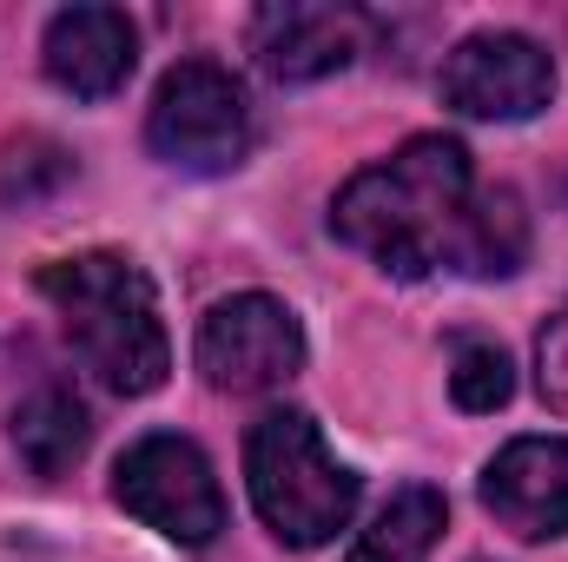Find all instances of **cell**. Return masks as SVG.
<instances>
[{
	"label": "cell",
	"mask_w": 568,
	"mask_h": 562,
	"mask_svg": "<svg viewBox=\"0 0 568 562\" xmlns=\"http://www.w3.org/2000/svg\"><path fill=\"white\" fill-rule=\"evenodd\" d=\"M476 192L483 185L469 172V152L443 133H424L337 192L331 232L351 252H364L371 265H384L390 279L463 272Z\"/></svg>",
	"instance_id": "1"
},
{
	"label": "cell",
	"mask_w": 568,
	"mask_h": 562,
	"mask_svg": "<svg viewBox=\"0 0 568 562\" xmlns=\"http://www.w3.org/2000/svg\"><path fill=\"white\" fill-rule=\"evenodd\" d=\"M47 304L60 311L80 364L120 391V398H145L165 384L172 371V344H165V324H159V298L152 279L126 252H80V259H60L40 272Z\"/></svg>",
	"instance_id": "2"
},
{
	"label": "cell",
	"mask_w": 568,
	"mask_h": 562,
	"mask_svg": "<svg viewBox=\"0 0 568 562\" xmlns=\"http://www.w3.org/2000/svg\"><path fill=\"white\" fill-rule=\"evenodd\" d=\"M245 483L265 530L291 550H317L357 516V476L324 450V430L304 411H265L252 423Z\"/></svg>",
	"instance_id": "3"
},
{
	"label": "cell",
	"mask_w": 568,
	"mask_h": 562,
	"mask_svg": "<svg viewBox=\"0 0 568 562\" xmlns=\"http://www.w3.org/2000/svg\"><path fill=\"white\" fill-rule=\"evenodd\" d=\"M145 140L165 165L179 172H232L245 165L252 152V107H245V87L212 67V60H179L159 93H152V113H145Z\"/></svg>",
	"instance_id": "4"
},
{
	"label": "cell",
	"mask_w": 568,
	"mask_h": 562,
	"mask_svg": "<svg viewBox=\"0 0 568 562\" xmlns=\"http://www.w3.org/2000/svg\"><path fill=\"white\" fill-rule=\"evenodd\" d=\"M113 503L179 550H205L225 530V496L192 436H140L113 463Z\"/></svg>",
	"instance_id": "5"
},
{
	"label": "cell",
	"mask_w": 568,
	"mask_h": 562,
	"mask_svg": "<svg viewBox=\"0 0 568 562\" xmlns=\"http://www.w3.org/2000/svg\"><path fill=\"white\" fill-rule=\"evenodd\" d=\"M199 371L212 391H278L304 371V324L272 291H239L199 324Z\"/></svg>",
	"instance_id": "6"
},
{
	"label": "cell",
	"mask_w": 568,
	"mask_h": 562,
	"mask_svg": "<svg viewBox=\"0 0 568 562\" xmlns=\"http://www.w3.org/2000/svg\"><path fill=\"white\" fill-rule=\"evenodd\" d=\"M443 100L469 120H529L556 100V60L529 33H469L443 60Z\"/></svg>",
	"instance_id": "7"
},
{
	"label": "cell",
	"mask_w": 568,
	"mask_h": 562,
	"mask_svg": "<svg viewBox=\"0 0 568 562\" xmlns=\"http://www.w3.org/2000/svg\"><path fill=\"white\" fill-rule=\"evenodd\" d=\"M483 510L529 543L568 536V436H516L496 450L483 470Z\"/></svg>",
	"instance_id": "8"
},
{
	"label": "cell",
	"mask_w": 568,
	"mask_h": 562,
	"mask_svg": "<svg viewBox=\"0 0 568 562\" xmlns=\"http://www.w3.org/2000/svg\"><path fill=\"white\" fill-rule=\"evenodd\" d=\"M252 53H258V67H265L272 80L304 87V80L344 73V67L364 53V20H357L351 7L278 0V7H258V20H252Z\"/></svg>",
	"instance_id": "9"
},
{
	"label": "cell",
	"mask_w": 568,
	"mask_h": 562,
	"mask_svg": "<svg viewBox=\"0 0 568 562\" xmlns=\"http://www.w3.org/2000/svg\"><path fill=\"white\" fill-rule=\"evenodd\" d=\"M47 80L67 87L73 100H106L133 80V60H140V33L120 7H60L47 20Z\"/></svg>",
	"instance_id": "10"
},
{
	"label": "cell",
	"mask_w": 568,
	"mask_h": 562,
	"mask_svg": "<svg viewBox=\"0 0 568 562\" xmlns=\"http://www.w3.org/2000/svg\"><path fill=\"white\" fill-rule=\"evenodd\" d=\"M87 436H93V418L67 384H33L13 404V450L33 476H67L87 456Z\"/></svg>",
	"instance_id": "11"
},
{
	"label": "cell",
	"mask_w": 568,
	"mask_h": 562,
	"mask_svg": "<svg viewBox=\"0 0 568 562\" xmlns=\"http://www.w3.org/2000/svg\"><path fill=\"white\" fill-rule=\"evenodd\" d=\"M443 496L424 490V483H410V490H397L377 516H371V530L351 543V556L344 562H429L436 550V536H443Z\"/></svg>",
	"instance_id": "12"
},
{
	"label": "cell",
	"mask_w": 568,
	"mask_h": 562,
	"mask_svg": "<svg viewBox=\"0 0 568 562\" xmlns=\"http://www.w3.org/2000/svg\"><path fill=\"white\" fill-rule=\"evenodd\" d=\"M529 259V212L509 185H483L476 192V219H469V252L463 272L469 279H509Z\"/></svg>",
	"instance_id": "13"
},
{
	"label": "cell",
	"mask_w": 568,
	"mask_h": 562,
	"mask_svg": "<svg viewBox=\"0 0 568 562\" xmlns=\"http://www.w3.org/2000/svg\"><path fill=\"white\" fill-rule=\"evenodd\" d=\"M449 398L463 404V411H503L509 398H516V371H509V358H503V344H483V338H469V344H456V364H449Z\"/></svg>",
	"instance_id": "14"
},
{
	"label": "cell",
	"mask_w": 568,
	"mask_h": 562,
	"mask_svg": "<svg viewBox=\"0 0 568 562\" xmlns=\"http://www.w3.org/2000/svg\"><path fill=\"white\" fill-rule=\"evenodd\" d=\"M67 172H73V165H67L60 145L27 140V145H13V152L0 159V199H7V205H33V199H47Z\"/></svg>",
	"instance_id": "15"
},
{
	"label": "cell",
	"mask_w": 568,
	"mask_h": 562,
	"mask_svg": "<svg viewBox=\"0 0 568 562\" xmlns=\"http://www.w3.org/2000/svg\"><path fill=\"white\" fill-rule=\"evenodd\" d=\"M536 391H542L549 411H568V304L536 338Z\"/></svg>",
	"instance_id": "16"
}]
</instances>
